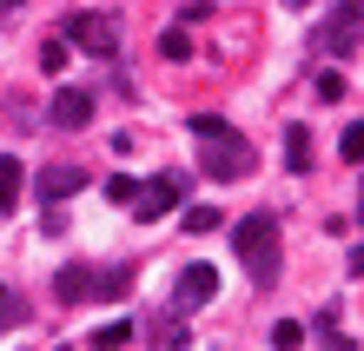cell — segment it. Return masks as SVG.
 I'll return each mask as SVG.
<instances>
[{
	"label": "cell",
	"instance_id": "6da1fadb",
	"mask_svg": "<svg viewBox=\"0 0 364 351\" xmlns=\"http://www.w3.org/2000/svg\"><path fill=\"white\" fill-rule=\"evenodd\" d=\"M232 252H239L252 292H272L278 266H285V232H278V219L272 212H245L239 226H232Z\"/></svg>",
	"mask_w": 364,
	"mask_h": 351
},
{
	"label": "cell",
	"instance_id": "7a4b0ae2",
	"mask_svg": "<svg viewBox=\"0 0 364 351\" xmlns=\"http://www.w3.org/2000/svg\"><path fill=\"white\" fill-rule=\"evenodd\" d=\"M252 166H259V146H252L239 126H225V133L205 140V152H199V172H205V179H252Z\"/></svg>",
	"mask_w": 364,
	"mask_h": 351
},
{
	"label": "cell",
	"instance_id": "3957f363",
	"mask_svg": "<svg viewBox=\"0 0 364 351\" xmlns=\"http://www.w3.org/2000/svg\"><path fill=\"white\" fill-rule=\"evenodd\" d=\"M60 40L93 60H113L119 53V20L113 14H67V27H60Z\"/></svg>",
	"mask_w": 364,
	"mask_h": 351
},
{
	"label": "cell",
	"instance_id": "277c9868",
	"mask_svg": "<svg viewBox=\"0 0 364 351\" xmlns=\"http://www.w3.org/2000/svg\"><path fill=\"white\" fill-rule=\"evenodd\" d=\"M358 40H364V0H331V20L318 27V47L338 53V60H351Z\"/></svg>",
	"mask_w": 364,
	"mask_h": 351
},
{
	"label": "cell",
	"instance_id": "5b68a950",
	"mask_svg": "<svg viewBox=\"0 0 364 351\" xmlns=\"http://www.w3.org/2000/svg\"><path fill=\"white\" fill-rule=\"evenodd\" d=\"M179 192H186V179H179V172H159V179H139V192H133L126 206H133V219H139V226H153V219H166V212L179 206Z\"/></svg>",
	"mask_w": 364,
	"mask_h": 351
},
{
	"label": "cell",
	"instance_id": "8992f818",
	"mask_svg": "<svg viewBox=\"0 0 364 351\" xmlns=\"http://www.w3.org/2000/svg\"><path fill=\"white\" fill-rule=\"evenodd\" d=\"M47 120L60 126V133H80V126L93 120V93H87V86H60L53 106H47Z\"/></svg>",
	"mask_w": 364,
	"mask_h": 351
},
{
	"label": "cell",
	"instance_id": "52a82bcc",
	"mask_svg": "<svg viewBox=\"0 0 364 351\" xmlns=\"http://www.w3.org/2000/svg\"><path fill=\"white\" fill-rule=\"evenodd\" d=\"M212 292H219V272H212V266H186L179 285H173V312H199Z\"/></svg>",
	"mask_w": 364,
	"mask_h": 351
},
{
	"label": "cell",
	"instance_id": "ba28073f",
	"mask_svg": "<svg viewBox=\"0 0 364 351\" xmlns=\"http://www.w3.org/2000/svg\"><path fill=\"white\" fill-rule=\"evenodd\" d=\"M80 186H87V172H80V166H47V172H40V179H33V192H40V199H47V206L73 199Z\"/></svg>",
	"mask_w": 364,
	"mask_h": 351
},
{
	"label": "cell",
	"instance_id": "9c48e42d",
	"mask_svg": "<svg viewBox=\"0 0 364 351\" xmlns=\"http://www.w3.org/2000/svg\"><path fill=\"white\" fill-rule=\"evenodd\" d=\"M93 272H100V266H60V278H53V298H60V305L93 298Z\"/></svg>",
	"mask_w": 364,
	"mask_h": 351
},
{
	"label": "cell",
	"instance_id": "30bf717a",
	"mask_svg": "<svg viewBox=\"0 0 364 351\" xmlns=\"http://www.w3.org/2000/svg\"><path fill=\"white\" fill-rule=\"evenodd\" d=\"M20 192H27V172H20L14 152H0V212H14V206H20Z\"/></svg>",
	"mask_w": 364,
	"mask_h": 351
},
{
	"label": "cell",
	"instance_id": "8fae6325",
	"mask_svg": "<svg viewBox=\"0 0 364 351\" xmlns=\"http://www.w3.org/2000/svg\"><path fill=\"white\" fill-rule=\"evenodd\" d=\"M133 292V266H100L93 272V298H126Z\"/></svg>",
	"mask_w": 364,
	"mask_h": 351
},
{
	"label": "cell",
	"instance_id": "7c38bea8",
	"mask_svg": "<svg viewBox=\"0 0 364 351\" xmlns=\"http://www.w3.org/2000/svg\"><path fill=\"white\" fill-rule=\"evenodd\" d=\"M285 166L311 172V133H305V126H285Z\"/></svg>",
	"mask_w": 364,
	"mask_h": 351
},
{
	"label": "cell",
	"instance_id": "4fadbf2b",
	"mask_svg": "<svg viewBox=\"0 0 364 351\" xmlns=\"http://www.w3.org/2000/svg\"><path fill=\"white\" fill-rule=\"evenodd\" d=\"M338 159H345V166H364V120H351L345 133H338Z\"/></svg>",
	"mask_w": 364,
	"mask_h": 351
},
{
	"label": "cell",
	"instance_id": "5bb4252c",
	"mask_svg": "<svg viewBox=\"0 0 364 351\" xmlns=\"http://www.w3.org/2000/svg\"><path fill=\"white\" fill-rule=\"evenodd\" d=\"M153 345H192V332L179 325V312H159L153 318Z\"/></svg>",
	"mask_w": 364,
	"mask_h": 351
},
{
	"label": "cell",
	"instance_id": "9a60e30c",
	"mask_svg": "<svg viewBox=\"0 0 364 351\" xmlns=\"http://www.w3.org/2000/svg\"><path fill=\"white\" fill-rule=\"evenodd\" d=\"M93 345H100V351H126V345H133V325H126V318L100 325V332H93Z\"/></svg>",
	"mask_w": 364,
	"mask_h": 351
},
{
	"label": "cell",
	"instance_id": "2e32d148",
	"mask_svg": "<svg viewBox=\"0 0 364 351\" xmlns=\"http://www.w3.org/2000/svg\"><path fill=\"white\" fill-rule=\"evenodd\" d=\"M298 345H305V325H298V318H278L272 325V351H298Z\"/></svg>",
	"mask_w": 364,
	"mask_h": 351
},
{
	"label": "cell",
	"instance_id": "e0dca14e",
	"mask_svg": "<svg viewBox=\"0 0 364 351\" xmlns=\"http://www.w3.org/2000/svg\"><path fill=\"white\" fill-rule=\"evenodd\" d=\"M186 126H192V140H199V146H205V140H219V133H225V126H232V120H219V113H192Z\"/></svg>",
	"mask_w": 364,
	"mask_h": 351
},
{
	"label": "cell",
	"instance_id": "ac0fdd59",
	"mask_svg": "<svg viewBox=\"0 0 364 351\" xmlns=\"http://www.w3.org/2000/svg\"><path fill=\"white\" fill-rule=\"evenodd\" d=\"M159 53H166V60H186V53H192V33H186V27H166V33H159Z\"/></svg>",
	"mask_w": 364,
	"mask_h": 351
},
{
	"label": "cell",
	"instance_id": "d6986e66",
	"mask_svg": "<svg viewBox=\"0 0 364 351\" xmlns=\"http://www.w3.org/2000/svg\"><path fill=\"white\" fill-rule=\"evenodd\" d=\"M318 332H325V338H318L325 351H358V338H345V332H338V318H331V312L318 318Z\"/></svg>",
	"mask_w": 364,
	"mask_h": 351
},
{
	"label": "cell",
	"instance_id": "ffe728a7",
	"mask_svg": "<svg viewBox=\"0 0 364 351\" xmlns=\"http://www.w3.org/2000/svg\"><path fill=\"white\" fill-rule=\"evenodd\" d=\"M225 219H219V206H192L186 212V232H219Z\"/></svg>",
	"mask_w": 364,
	"mask_h": 351
},
{
	"label": "cell",
	"instance_id": "44dd1931",
	"mask_svg": "<svg viewBox=\"0 0 364 351\" xmlns=\"http://www.w3.org/2000/svg\"><path fill=\"white\" fill-rule=\"evenodd\" d=\"M14 325H27V305H20L14 292H0V332H14Z\"/></svg>",
	"mask_w": 364,
	"mask_h": 351
},
{
	"label": "cell",
	"instance_id": "7402d4cb",
	"mask_svg": "<svg viewBox=\"0 0 364 351\" xmlns=\"http://www.w3.org/2000/svg\"><path fill=\"white\" fill-rule=\"evenodd\" d=\"M67 67V40H47V47H40V73H60Z\"/></svg>",
	"mask_w": 364,
	"mask_h": 351
},
{
	"label": "cell",
	"instance_id": "603a6c76",
	"mask_svg": "<svg viewBox=\"0 0 364 351\" xmlns=\"http://www.w3.org/2000/svg\"><path fill=\"white\" fill-rule=\"evenodd\" d=\"M318 100H345V73H318Z\"/></svg>",
	"mask_w": 364,
	"mask_h": 351
},
{
	"label": "cell",
	"instance_id": "cb8c5ba5",
	"mask_svg": "<svg viewBox=\"0 0 364 351\" xmlns=\"http://www.w3.org/2000/svg\"><path fill=\"white\" fill-rule=\"evenodd\" d=\"M133 192H139V179H106V199H119V206H126Z\"/></svg>",
	"mask_w": 364,
	"mask_h": 351
},
{
	"label": "cell",
	"instance_id": "d4e9b609",
	"mask_svg": "<svg viewBox=\"0 0 364 351\" xmlns=\"http://www.w3.org/2000/svg\"><path fill=\"white\" fill-rule=\"evenodd\" d=\"M14 7H20V0H0V20H7V14H14Z\"/></svg>",
	"mask_w": 364,
	"mask_h": 351
},
{
	"label": "cell",
	"instance_id": "484cf974",
	"mask_svg": "<svg viewBox=\"0 0 364 351\" xmlns=\"http://www.w3.org/2000/svg\"><path fill=\"white\" fill-rule=\"evenodd\" d=\"M285 7H305V0H285Z\"/></svg>",
	"mask_w": 364,
	"mask_h": 351
},
{
	"label": "cell",
	"instance_id": "4316f807",
	"mask_svg": "<svg viewBox=\"0 0 364 351\" xmlns=\"http://www.w3.org/2000/svg\"><path fill=\"white\" fill-rule=\"evenodd\" d=\"M358 219H364V199H358Z\"/></svg>",
	"mask_w": 364,
	"mask_h": 351
},
{
	"label": "cell",
	"instance_id": "83f0119b",
	"mask_svg": "<svg viewBox=\"0 0 364 351\" xmlns=\"http://www.w3.org/2000/svg\"><path fill=\"white\" fill-rule=\"evenodd\" d=\"M60 351H73V345H60Z\"/></svg>",
	"mask_w": 364,
	"mask_h": 351
},
{
	"label": "cell",
	"instance_id": "f1b7e54d",
	"mask_svg": "<svg viewBox=\"0 0 364 351\" xmlns=\"http://www.w3.org/2000/svg\"><path fill=\"white\" fill-rule=\"evenodd\" d=\"M0 292H7V285H0Z\"/></svg>",
	"mask_w": 364,
	"mask_h": 351
}]
</instances>
